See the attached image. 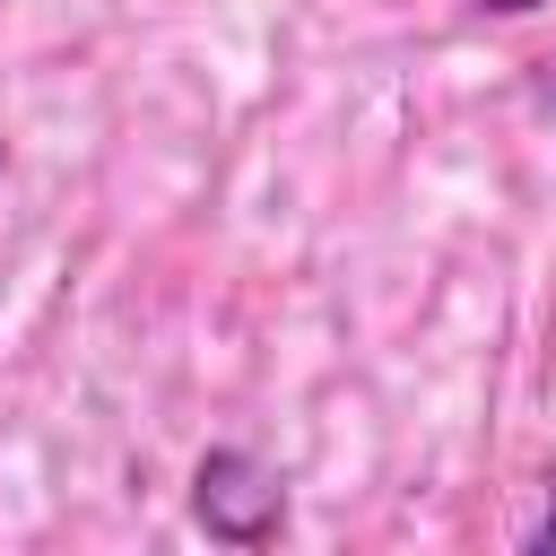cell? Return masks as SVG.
<instances>
[{"instance_id": "obj_1", "label": "cell", "mask_w": 556, "mask_h": 556, "mask_svg": "<svg viewBox=\"0 0 556 556\" xmlns=\"http://www.w3.org/2000/svg\"><path fill=\"white\" fill-rule=\"evenodd\" d=\"M191 521L217 547H269L287 530V478L269 460H252L243 443H217L191 469Z\"/></svg>"}, {"instance_id": "obj_2", "label": "cell", "mask_w": 556, "mask_h": 556, "mask_svg": "<svg viewBox=\"0 0 556 556\" xmlns=\"http://www.w3.org/2000/svg\"><path fill=\"white\" fill-rule=\"evenodd\" d=\"M521 547H530V556H556V460H547V478H539V513L521 521Z\"/></svg>"}, {"instance_id": "obj_3", "label": "cell", "mask_w": 556, "mask_h": 556, "mask_svg": "<svg viewBox=\"0 0 556 556\" xmlns=\"http://www.w3.org/2000/svg\"><path fill=\"white\" fill-rule=\"evenodd\" d=\"M469 9H486V17H539L547 0H469Z\"/></svg>"}]
</instances>
